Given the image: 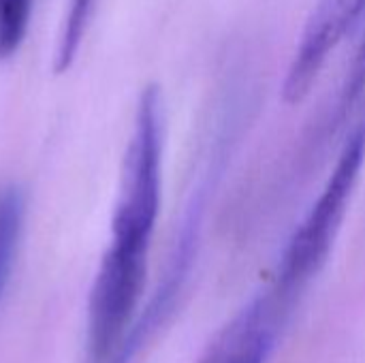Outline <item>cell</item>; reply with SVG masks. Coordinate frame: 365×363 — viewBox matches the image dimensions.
<instances>
[{"label": "cell", "mask_w": 365, "mask_h": 363, "mask_svg": "<svg viewBox=\"0 0 365 363\" xmlns=\"http://www.w3.org/2000/svg\"><path fill=\"white\" fill-rule=\"evenodd\" d=\"M34 0H0V60L11 58L24 43Z\"/></svg>", "instance_id": "obj_6"}, {"label": "cell", "mask_w": 365, "mask_h": 363, "mask_svg": "<svg viewBox=\"0 0 365 363\" xmlns=\"http://www.w3.org/2000/svg\"><path fill=\"white\" fill-rule=\"evenodd\" d=\"M26 199L17 186L0 188V297L9 285L24 229Z\"/></svg>", "instance_id": "obj_5"}, {"label": "cell", "mask_w": 365, "mask_h": 363, "mask_svg": "<svg viewBox=\"0 0 365 363\" xmlns=\"http://www.w3.org/2000/svg\"><path fill=\"white\" fill-rule=\"evenodd\" d=\"M165 103L150 83L137 101L122 158L109 244L88 300V363H120L141 317L148 265L163 195Z\"/></svg>", "instance_id": "obj_1"}, {"label": "cell", "mask_w": 365, "mask_h": 363, "mask_svg": "<svg viewBox=\"0 0 365 363\" xmlns=\"http://www.w3.org/2000/svg\"><path fill=\"white\" fill-rule=\"evenodd\" d=\"M365 90V32L361 43H359V49H357V56L353 60V66H351V73L346 77V86H344V94H342V105L344 107H351Z\"/></svg>", "instance_id": "obj_7"}, {"label": "cell", "mask_w": 365, "mask_h": 363, "mask_svg": "<svg viewBox=\"0 0 365 363\" xmlns=\"http://www.w3.org/2000/svg\"><path fill=\"white\" fill-rule=\"evenodd\" d=\"M365 163V118L346 139L319 199L289 240L278 267L276 289L295 300L323 270L346 218Z\"/></svg>", "instance_id": "obj_2"}, {"label": "cell", "mask_w": 365, "mask_h": 363, "mask_svg": "<svg viewBox=\"0 0 365 363\" xmlns=\"http://www.w3.org/2000/svg\"><path fill=\"white\" fill-rule=\"evenodd\" d=\"M291 304L276 287L259 293L212 338L197 363H267Z\"/></svg>", "instance_id": "obj_4"}, {"label": "cell", "mask_w": 365, "mask_h": 363, "mask_svg": "<svg viewBox=\"0 0 365 363\" xmlns=\"http://www.w3.org/2000/svg\"><path fill=\"white\" fill-rule=\"evenodd\" d=\"M364 15L365 0H319L314 4L284 77L282 96L287 103H302L310 94L327 58Z\"/></svg>", "instance_id": "obj_3"}]
</instances>
